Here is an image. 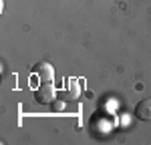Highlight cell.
Wrapping results in <instances>:
<instances>
[{
	"label": "cell",
	"mask_w": 151,
	"mask_h": 145,
	"mask_svg": "<svg viewBox=\"0 0 151 145\" xmlns=\"http://www.w3.org/2000/svg\"><path fill=\"white\" fill-rule=\"evenodd\" d=\"M35 99L40 105H52L57 101V91H55L52 83H40V87L35 91Z\"/></svg>",
	"instance_id": "6da1fadb"
},
{
	"label": "cell",
	"mask_w": 151,
	"mask_h": 145,
	"mask_svg": "<svg viewBox=\"0 0 151 145\" xmlns=\"http://www.w3.org/2000/svg\"><path fill=\"white\" fill-rule=\"evenodd\" d=\"M32 72L40 79V83H52V79H55V69H52V65L47 62V60L36 62L35 67H32Z\"/></svg>",
	"instance_id": "7a4b0ae2"
},
{
	"label": "cell",
	"mask_w": 151,
	"mask_h": 145,
	"mask_svg": "<svg viewBox=\"0 0 151 145\" xmlns=\"http://www.w3.org/2000/svg\"><path fill=\"white\" fill-rule=\"evenodd\" d=\"M60 97H63L65 101H77V99L81 97V87H79V83H77L75 79L65 81V91H60Z\"/></svg>",
	"instance_id": "3957f363"
},
{
	"label": "cell",
	"mask_w": 151,
	"mask_h": 145,
	"mask_svg": "<svg viewBox=\"0 0 151 145\" xmlns=\"http://www.w3.org/2000/svg\"><path fill=\"white\" fill-rule=\"evenodd\" d=\"M135 117L139 121H151V99H143L135 105Z\"/></svg>",
	"instance_id": "277c9868"
},
{
	"label": "cell",
	"mask_w": 151,
	"mask_h": 145,
	"mask_svg": "<svg viewBox=\"0 0 151 145\" xmlns=\"http://www.w3.org/2000/svg\"><path fill=\"white\" fill-rule=\"evenodd\" d=\"M52 107H55V111H63V107H65V99H63V101H55Z\"/></svg>",
	"instance_id": "5b68a950"
}]
</instances>
